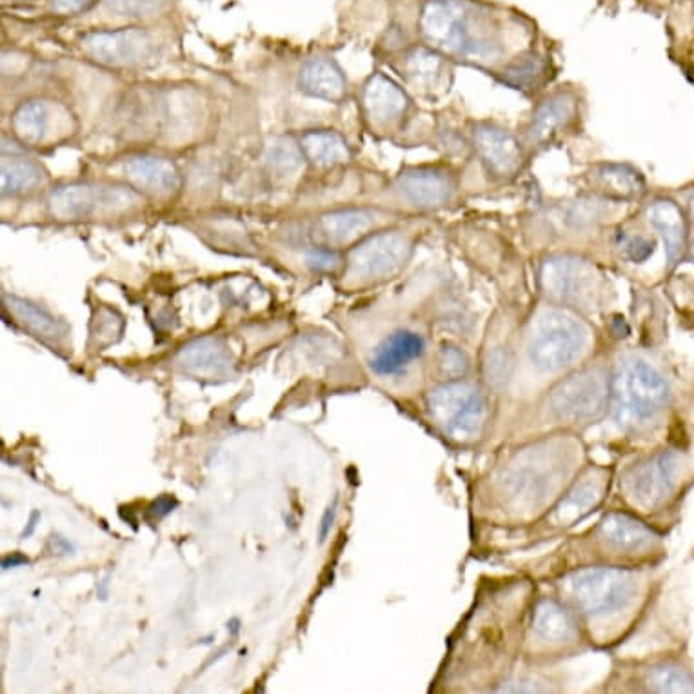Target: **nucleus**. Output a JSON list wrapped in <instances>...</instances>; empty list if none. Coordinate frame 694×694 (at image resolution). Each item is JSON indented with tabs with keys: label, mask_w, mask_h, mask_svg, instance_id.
<instances>
[{
	"label": "nucleus",
	"mask_w": 694,
	"mask_h": 694,
	"mask_svg": "<svg viewBox=\"0 0 694 694\" xmlns=\"http://www.w3.org/2000/svg\"><path fill=\"white\" fill-rule=\"evenodd\" d=\"M426 46L446 59L486 66L500 61V29L471 0H427L419 21Z\"/></svg>",
	"instance_id": "f257e3e1"
},
{
	"label": "nucleus",
	"mask_w": 694,
	"mask_h": 694,
	"mask_svg": "<svg viewBox=\"0 0 694 694\" xmlns=\"http://www.w3.org/2000/svg\"><path fill=\"white\" fill-rule=\"evenodd\" d=\"M144 202V195L120 182H64L48 195V209L59 222L118 219L131 214Z\"/></svg>",
	"instance_id": "f03ea898"
},
{
	"label": "nucleus",
	"mask_w": 694,
	"mask_h": 694,
	"mask_svg": "<svg viewBox=\"0 0 694 694\" xmlns=\"http://www.w3.org/2000/svg\"><path fill=\"white\" fill-rule=\"evenodd\" d=\"M669 387L660 371L645 360H620L613 376L615 414L626 427L644 426L666 408Z\"/></svg>",
	"instance_id": "7ed1b4c3"
},
{
	"label": "nucleus",
	"mask_w": 694,
	"mask_h": 694,
	"mask_svg": "<svg viewBox=\"0 0 694 694\" xmlns=\"http://www.w3.org/2000/svg\"><path fill=\"white\" fill-rule=\"evenodd\" d=\"M589 327L567 309L543 311L527 338V355L542 371L564 370L588 347Z\"/></svg>",
	"instance_id": "20e7f679"
},
{
	"label": "nucleus",
	"mask_w": 694,
	"mask_h": 694,
	"mask_svg": "<svg viewBox=\"0 0 694 694\" xmlns=\"http://www.w3.org/2000/svg\"><path fill=\"white\" fill-rule=\"evenodd\" d=\"M543 295L564 308L591 309L602 295V274L588 258L556 253L543 258L538 268Z\"/></svg>",
	"instance_id": "39448f33"
},
{
	"label": "nucleus",
	"mask_w": 694,
	"mask_h": 694,
	"mask_svg": "<svg viewBox=\"0 0 694 694\" xmlns=\"http://www.w3.org/2000/svg\"><path fill=\"white\" fill-rule=\"evenodd\" d=\"M413 252V236L397 228H382L351 246L346 258L347 277L360 282L384 281L397 274Z\"/></svg>",
	"instance_id": "423d86ee"
},
{
	"label": "nucleus",
	"mask_w": 694,
	"mask_h": 694,
	"mask_svg": "<svg viewBox=\"0 0 694 694\" xmlns=\"http://www.w3.org/2000/svg\"><path fill=\"white\" fill-rule=\"evenodd\" d=\"M80 48L90 61L113 69H139L157 62L155 35L144 28L99 29L82 35Z\"/></svg>",
	"instance_id": "0eeeda50"
},
{
	"label": "nucleus",
	"mask_w": 694,
	"mask_h": 694,
	"mask_svg": "<svg viewBox=\"0 0 694 694\" xmlns=\"http://www.w3.org/2000/svg\"><path fill=\"white\" fill-rule=\"evenodd\" d=\"M429 413L459 442L475 440L486 422V402L480 393L465 382H451L440 386L427 400Z\"/></svg>",
	"instance_id": "6e6552de"
},
{
	"label": "nucleus",
	"mask_w": 694,
	"mask_h": 694,
	"mask_svg": "<svg viewBox=\"0 0 694 694\" xmlns=\"http://www.w3.org/2000/svg\"><path fill=\"white\" fill-rule=\"evenodd\" d=\"M637 580L633 573L615 567L583 569L571 578V596L586 615H609L633 600Z\"/></svg>",
	"instance_id": "1a4fd4ad"
},
{
	"label": "nucleus",
	"mask_w": 694,
	"mask_h": 694,
	"mask_svg": "<svg viewBox=\"0 0 694 694\" xmlns=\"http://www.w3.org/2000/svg\"><path fill=\"white\" fill-rule=\"evenodd\" d=\"M459 190V175L446 166H413L393 180L397 201L422 214L442 211L451 206Z\"/></svg>",
	"instance_id": "9d476101"
},
{
	"label": "nucleus",
	"mask_w": 694,
	"mask_h": 694,
	"mask_svg": "<svg viewBox=\"0 0 694 694\" xmlns=\"http://www.w3.org/2000/svg\"><path fill=\"white\" fill-rule=\"evenodd\" d=\"M471 144L481 166L494 179H515L526 166V144L502 124L491 120L473 124Z\"/></svg>",
	"instance_id": "9b49d317"
},
{
	"label": "nucleus",
	"mask_w": 694,
	"mask_h": 694,
	"mask_svg": "<svg viewBox=\"0 0 694 694\" xmlns=\"http://www.w3.org/2000/svg\"><path fill=\"white\" fill-rule=\"evenodd\" d=\"M609 387L599 370L578 371L567 376L551 393V408L562 421L586 422L604 413Z\"/></svg>",
	"instance_id": "f8f14e48"
},
{
	"label": "nucleus",
	"mask_w": 694,
	"mask_h": 694,
	"mask_svg": "<svg viewBox=\"0 0 694 694\" xmlns=\"http://www.w3.org/2000/svg\"><path fill=\"white\" fill-rule=\"evenodd\" d=\"M580 102L577 91L556 90L543 97L532 110L524 131V144L529 150H542L558 141L577 126Z\"/></svg>",
	"instance_id": "ddd939ff"
},
{
	"label": "nucleus",
	"mask_w": 694,
	"mask_h": 694,
	"mask_svg": "<svg viewBox=\"0 0 694 694\" xmlns=\"http://www.w3.org/2000/svg\"><path fill=\"white\" fill-rule=\"evenodd\" d=\"M391 222V214L381 207H338L320 215L314 226V236L320 246H355L364 236L386 228Z\"/></svg>",
	"instance_id": "4468645a"
},
{
	"label": "nucleus",
	"mask_w": 694,
	"mask_h": 694,
	"mask_svg": "<svg viewBox=\"0 0 694 694\" xmlns=\"http://www.w3.org/2000/svg\"><path fill=\"white\" fill-rule=\"evenodd\" d=\"M123 175L126 182L141 195L157 201L171 198L182 188V177L177 164L171 158L153 153H139L126 158Z\"/></svg>",
	"instance_id": "2eb2a0df"
},
{
	"label": "nucleus",
	"mask_w": 694,
	"mask_h": 694,
	"mask_svg": "<svg viewBox=\"0 0 694 694\" xmlns=\"http://www.w3.org/2000/svg\"><path fill=\"white\" fill-rule=\"evenodd\" d=\"M677 473V460L671 453H660L645 460L626 476V493L634 504L653 510L671 491Z\"/></svg>",
	"instance_id": "dca6fc26"
},
{
	"label": "nucleus",
	"mask_w": 694,
	"mask_h": 694,
	"mask_svg": "<svg viewBox=\"0 0 694 694\" xmlns=\"http://www.w3.org/2000/svg\"><path fill=\"white\" fill-rule=\"evenodd\" d=\"M645 220L660 235L669 266H677L689 247V224L682 207L666 196H658L645 207Z\"/></svg>",
	"instance_id": "f3484780"
},
{
	"label": "nucleus",
	"mask_w": 694,
	"mask_h": 694,
	"mask_svg": "<svg viewBox=\"0 0 694 694\" xmlns=\"http://www.w3.org/2000/svg\"><path fill=\"white\" fill-rule=\"evenodd\" d=\"M408 93L384 74L371 75L362 90V110L376 128H387L408 113Z\"/></svg>",
	"instance_id": "a211bd4d"
},
{
	"label": "nucleus",
	"mask_w": 694,
	"mask_h": 694,
	"mask_svg": "<svg viewBox=\"0 0 694 694\" xmlns=\"http://www.w3.org/2000/svg\"><path fill=\"white\" fill-rule=\"evenodd\" d=\"M589 188L605 201H640L647 191L644 175L631 164L599 163L589 169Z\"/></svg>",
	"instance_id": "6ab92c4d"
},
{
	"label": "nucleus",
	"mask_w": 694,
	"mask_h": 694,
	"mask_svg": "<svg viewBox=\"0 0 694 694\" xmlns=\"http://www.w3.org/2000/svg\"><path fill=\"white\" fill-rule=\"evenodd\" d=\"M426 354V340L416 331L398 330L375 347L371 354L370 368L375 375L391 376L422 359Z\"/></svg>",
	"instance_id": "aec40b11"
},
{
	"label": "nucleus",
	"mask_w": 694,
	"mask_h": 694,
	"mask_svg": "<svg viewBox=\"0 0 694 694\" xmlns=\"http://www.w3.org/2000/svg\"><path fill=\"white\" fill-rule=\"evenodd\" d=\"M298 88L304 95L330 104H340L347 97L346 75L330 56H313L304 62L298 74Z\"/></svg>",
	"instance_id": "412c9836"
},
{
	"label": "nucleus",
	"mask_w": 694,
	"mask_h": 694,
	"mask_svg": "<svg viewBox=\"0 0 694 694\" xmlns=\"http://www.w3.org/2000/svg\"><path fill=\"white\" fill-rule=\"evenodd\" d=\"M64 117L66 115L55 106V102L31 99L13 112V133L24 146H40L53 134L56 120Z\"/></svg>",
	"instance_id": "4be33fe9"
},
{
	"label": "nucleus",
	"mask_w": 694,
	"mask_h": 694,
	"mask_svg": "<svg viewBox=\"0 0 694 694\" xmlns=\"http://www.w3.org/2000/svg\"><path fill=\"white\" fill-rule=\"evenodd\" d=\"M179 364L195 375H222L231 365L230 351L217 336H204L180 349Z\"/></svg>",
	"instance_id": "5701e85b"
},
{
	"label": "nucleus",
	"mask_w": 694,
	"mask_h": 694,
	"mask_svg": "<svg viewBox=\"0 0 694 694\" xmlns=\"http://www.w3.org/2000/svg\"><path fill=\"white\" fill-rule=\"evenodd\" d=\"M300 146L306 160L317 168H336L349 163L354 157V152L346 139L333 129L306 131L300 139Z\"/></svg>",
	"instance_id": "b1692460"
},
{
	"label": "nucleus",
	"mask_w": 694,
	"mask_h": 694,
	"mask_svg": "<svg viewBox=\"0 0 694 694\" xmlns=\"http://www.w3.org/2000/svg\"><path fill=\"white\" fill-rule=\"evenodd\" d=\"M2 300H4V309L10 311L13 319L35 336L44 338V340H61L67 335V325L61 320H56L50 311H46L37 304L15 297V295H8V293L2 295Z\"/></svg>",
	"instance_id": "393cba45"
},
{
	"label": "nucleus",
	"mask_w": 694,
	"mask_h": 694,
	"mask_svg": "<svg viewBox=\"0 0 694 694\" xmlns=\"http://www.w3.org/2000/svg\"><path fill=\"white\" fill-rule=\"evenodd\" d=\"M2 196H24L40 190L48 180L44 169L31 158L21 155L2 157Z\"/></svg>",
	"instance_id": "a878e982"
},
{
	"label": "nucleus",
	"mask_w": 694,
	"mask_h": 694,
	"mask_svg": "<svg viewBox=\"0 0 694 694\" xmlns=\"http://www.w3.org/2000/svg\"><path fill=\"white\" fill-rule=\"evenodd\" d=\"M600 535L605 542L621 551L650 548L655 540V532L651 531L650 527H645L633 516L620 515V513L605 516L600 524Z\"/></svg>",
	"instance_id": "bb28decb"
},
{
	"label": "nucleus",
	"mask_w": 694,
	"mask_h": 694,
	"mask_svg": "<svg viewBox=\"0 0 694 694\" xmlns=\"http://www.w3.org/2000/svg\"><path fill=\"white\" fill-rule=\"evenodd\" d=\"M262 160L273 179L290 180L297 177L306 157L300 142L293 141L292 137H277L264 150Z\"/></svg>",
	"instance_id": "cd10ccee"
},
{
	"label": "nucleus",
	"mask_w": 694,
	"mask_h": 694,
	"mask_svg": "<svg viewBox=\"0 0 694 694\" xmlns=\"http://www.w3.org/2000/svg\"><path fill=\"white\" fill-rule=\"evenodd\" d=\"M446 56L433 48H414L403 56V74L416 88H432L442 80L446 74Z\"/></svg>",
	"instance_id": "c85d7f7f"
},
{
	"label": "nucleus",
	"mask_w": 694,
	"mask_h": 694,
	"mask_svg": "<svg viewBox=\"0 0 694 694\" xmlns=\"http://www.w3.org/2000/svg\"><path fill=\"white\" fill-rule=\"evenodd\" d=\"M532 629L548 642H566L575 634V621L561 604L545 600L537 607Z\"/></svg>",
	"instance_id": "c756f323"
},
{
	"label": "nucleus",
	"mask_w": 694,
	"mask_h": 694,
	"mask_svg": "<svg viewBox=\"0 0 694 694\" xmlns=\"http://www.w3.org/2000/svg\"><path fill=\"white\" fill-rule=\"evenodd\" d=\"M605 198L602 196H588L569 202L566 206L558 207L553 219L564 226V230L582 231L588 226L596 224L604 215Z\"/></svg>",
	"instance_id": "7c9ffc66"
},
{
	"label": "nucleus",
	"mask_w": 694,
	"mask_h": 694,
	"mask_svg": "<svg viewBox=\"0 0 694 694\" xmlns=\"http://www.w3.org/2000/svg\"><path fill=\"white\" fill-rule=\"evenodd\" d=\"M543 72L545 66L537 56H518L516 61L511 62L510 66L504 67L500 77L502 82L511 86L513 90L529 91L535 90V86L542 80Z\"/></svg>",
	"instance_id": "2f4dec72"
},
{
	"label": "nucleus",
	"mask_w": 694,
	"mask_h": 694,
	"mask_svg": "<svg viewBox=\"0 0 694 694\" xmlns=\"http://www.w3.org/2000/svg\"><path fill=\"white\" fill-rule=\"evenodd\" d=\"M647 685L658 693H694V678L677 666L653 667Z\"/></svg>",
	"instance_id": "473e14b6"
},
{
	"label": "nucleus",
	"mask_w": 694,
	"mask_h": 694,
	"mask_svg": "<svg viewBox=\"0 0 694 694\" xmlns=\"http://www.w3.org/2000/svg\"><path fill=\"white\" fill-rule=\"evenodd\" d=\"M600 493L602 491H600L596 484H583L580 488L575 489L573 493H569L567 499L562 500V504L556 510V518L562 524L577 520V518L588 513L589 507H593L599 502L600 497H602Z\"/></svg>",
	"instance_id": "72a5a7b5"
},
{
	"label": "nucleus",
	"mask_w": 694,
	"mask_h": 694,
	"mask_svg": "<svg viewBox=\"0 0 694 694\" xmlns=\"http://www.w3.org/2000/svg\"><path fill=\"white\" fill-rule=\"evenodd\" d=\"M106 10L115 17L120 18H146L155 13L163 12L166 0H104Z\"/></svg>",
	"instance_id": "f704fd0d"
},
{
	"label": "nucleus",
	"mask_w": 694,
	"mask_h": 694,
	"mask_svg": "<svg viewBox=\"0 0 694 694\" xmlns=\"http://www.w3.org/2000/svg\"><path fill=\"white\" fill-rule=\"evenodd\" d=\"M655 241L647 235H629L626 231H621L616 239V247L620 249L621 255L628 258L629 262L642 264L647 262L653 253H655Z\"/></svg>",
	"instance_id": "c9c22d12"
},
{
	"label": "nucleus",
	"mask_w": 694,
	"mask_h": 694,
	"mask_svg": "<svg viewBox=\"0 0 694 694\" xmlns=\"http://www.w3.org/2000/svg\"><path fill=\"white\" fill-rule=\"evenodd\" d=\"M304 262L308 264V268L313 269L314 273H336L344 260L333 247L319 244L304 253Z\"/></svg>",
	"instance_id": "e433bc0d"
},
{
	"label": "nucleus",
	"mask_w": 694,
	"mask_h": 694,
	"mask_svg": "<svg viewBox=\"0 0 694 694\" xmlns=\"http://www.w3.org/2000/svg\"><path fill=\"white\" fill-rule=\"evenodd\" d=\"M444 373L448 376L464 375L467 371V359L460 351L459 347L448 346L442 349V359H440Z\"/></svg>",
	"instance_id": "4c0bfd02"
},
{
	"label": "nucleus",
	"mask_w": 694,
	"mask_h": 694,
	"mask_svg": "<svg viewBox=\"0 0 694 694\" xmlns=\"http://www.w3.org/2000/svg\"><path fill=\"white\" fill-rule=\"evenodd\" d=\"M95 4V0H51L53 12L61 15H77V13L86 12Z\"/></svg>",
	"instance_id": "58836bf2"
},
{
	"label": "nucleus",
	"mask_w": 694,
	"mask_h": 694,
	"mask_svg": "<svg viewBox=\"0 0 694 694\" xmlns=\"http://www.w3.org/2000/svg\"><path fill=\"white\" fill-rule=\"evenodd\" d=\"M179 502L169 497V494H163L157 500H153L150 507H147V516H152L155 520H163L164 516H168L169 513H174L177 510Z\"/></svg>",
	"instance_id": "ea45409f"
},
{
	"label": "nucleus",
	"mask_w": 694,
	"mask_h": 694,
	"mask_svg": "<svg viewBox=\"0 0 694 694\" xmlns=\"http://www.w3.org/2000/svg\"><path fill=\"white\" fill-rule=\"evenodd\" d=\"M336 504H338V499L333 500V504L325 510L324 515H322V520H320L319 527V538L320 543L325 542V538L330 537L331 527H333V522L336 518Z\"/></svg>",
	"instance_id": "a19ab883"
},
{
	"label": "nucleus",
	"mask_w": 694,
	"mask_h": 694,
	"mask_svg": "<svg viewBox=\"0 0 694 694\" xmlns=\"http://www.w3.org/2000/svg\"><path fill=\"white\" fill-rule=\"evenodd\" d=\"M50 542L51 548H53V554H59V556H67V554L75 553L74 543L69 542L67 538L61 537V535H53Z\"/></svg>",
	"instance_id": "79ce46f5"
},
{
	"label": "nucleus",
	"mask_w": 694,
	"mask_h": 694,
	"mask_svg": "<svg viewBox=\"0 0 694 694\" xmlns=\"http://www.w3.org/2000/svg\"><path fill=\"white\" fill-rule=\"evenodd\" d=\"M28 556H24L23 553H12L8 554V556H4V561H2V569H4V571H8V569L28 566Z\"/></svg>",
	"instance_id": "37998d69"
},
{
	"label": "nucleus",
	"mask_w": 694,
	"mask_h": 694,
	"mask_svg": "<svg viewBox=\"0 0 694 694\" xmlns=\"http://www.w3.org/2000/svg\"><path fill=\"white\" fill-rule=\"evenodd\" d=\"M40 522V513L39 511H34V513H31V516H29V522H28V527H26V529H24L23 531V540H26V538L31 537V535H34L35 529H37V524H39Z\"/></svg>",
	"instance_id": "c03bdc74"
},
{
	"label": "nucleus",
	"mask_w": 694,
	"mask_h": 694,
	"mask_svg": "<svg viewBox=\"0 0 694 694\" xmlns=\"http://www.w3.org/2000/svg\"><path fill=\"white\" fill-rule=\"evenodd\" d=\"M228 631H230L233 637H236V634H239V631H241V620H236V618H233V620L228 621Z\"/></svg>",
	"instance_id": "a18cd8bd"
},
{
	"label": "nucleus",
	"mask_w": 694,
	"mask_h": 694,
	"mask_svg": "<svg viewBox=\"0 0 694 694\" xmlns=\"http://www.w3.org/2000/svg\"><path fill=\"white\" fill-rule=\"evenodd\" d=\"M107 586H110V577L104 578V580H102L101 582V586L97 588V593H99V596H101L102 600L106 599L107 596Z\"/></svg>",
	"instance_id": "49530a36"
},
{
	"label": "nucleus",
	"mask_w": 694,
	"mask_h": 694,
	"mask_svg": "<svg viewBox=\"0 0 694 694\" xmlns=\"http://www.w3.org/2000/svg\"><path fill=\"white\" fill-rule=\"evenodd\" d=\"M689 217L694 222V195L689 198Z\"/></svg>",
	"instance_id": "de8ad7c7"
},
{
	"label": "nucleus",
	"mask_w": 694,
	"mask_h": 694,
	"mask_svg": "<svg viewBox=\"0 0 694 694\" xmlns=\"http://www.w3.org/2000/svg\"><path fill=\"white\" fill-rule=\"evenodd\" d=\"M689 252H691V257H693V260H694V241H693V244L689 246Z\"/></svg>",
	"instance_id": "09e8293b"
}]
</instances>
